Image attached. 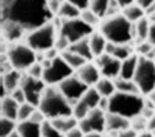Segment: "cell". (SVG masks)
Listing matches in <instances>:
<instances>
[{
	"instance_id": "cell-1",
	"label": "cell",
	"mask_w": 155,
	"mask_h": 137,
	"mask_svg": "<svg viewBox=\"0 0 155 137\" xmlns=\"http://www.w3.org/2000/svg\"><path fill=\"white\" fill-rule=\"evenodd\" d=\"M0 13L2 21L16 22L28 33L55 17L48 0H0Z\"/></svg>"
},
{
	"instance_id": "cell-2",
	"label": "cell",
	"mask_w": 155,
	"mask_h": 137,
	"mask_svg": "<svg viewBox=\"0 0 155 137\" xmlns=\"http://www.w3.org/2000/svg\"><path fill=\"white\" fill-rule=\"evenodd\" d=\"M100 33L105 37L107 41L113 42L116 45L130 44L133 38V24L124 16L117 13L108 16L100 24Z\"/></svg>"
},
{
	"instance_id": "cell-3",
	"label": "cell",
	"mask_w": 155,
	"mask_h": 137,
	"mask_svg": "<svg viewBox=\"0 0 155 137\" xmlns=\"http://www.w3.org/2000/svg\"><path fill=\"white\" fill-rule=\"evenodd\" d=\"M38 108L44 112L48 120L72 116V105L59 91L58 86H48L42 95Z\"/></svg>"
},
{
	"instance_id": "cell-4",
	"label": "cell",
	"mask_w": 155,
	"mask_h": 137,
	"mask_svg": "<svg viewBox=\"0 0 155 137\" xmlns=\"http://www.w3.org/2000/svg\"><path fill=\"white\" fill-rule=\"evenodd\" d=\"M145 99L142 94H127L116 91L109 98V111L117 115H121L126 119H133L134 116L141 115Z\"/></svg>"
},
{
	"instance_id": "cell-5",
	"label": "cell",
	"mask_w": 155,
	"mask_h": 137,
	"mask_svg": "<svg viewBox=\"0 0 155 137\" xmlns=\"http://www.w3.org/2000/svg\"><path fill=\"white\" fill-rule=\"evenodd\" d=\"M58 37V29L53 21L40 26L26 34V42L34 52H46L54 48Z\"/></svg>"
},
{
	"instance_id": "cell-6",
	"label": "cell",
	"mask_w": 155,
	"mask_h": 137,
	"mask_svg": "<svg viewBox=\"0 0 155 137\" xmlns=\"http://www.w3.org/2000/svg\"><path fill=\"white\" fill-rule=\"evenodd\" d=\"M7 60L12 65V67L18 71H28V69L37 62L36 52L28 44H9L7 49Z\"/></svg>"
},
{
	"instance_id": "cell-7",
	"label": "cell",
	"mask_w": 155,
	"mask_h": 137,
	"mask_svg": "<svg viewBox=\"0 0 155 137\" xmlns=\"http://www.w3.org/2000/svg\"><path fill=\"white\" fill-rule=\"evenodd\" d=\"M133 80L142 95H149L155 90V62L147 57H139Z\"/></svg>"
},
{
	"instance_id": "cell-8",
	"label": "cell",
	"mask_w": 155,
	"mask_h": 137,
	"mask_svg": "<svg viewBox=\"0 0 155 137\" xmlns=\"http://www.w3.org/2000/svg\"><path fill=\"white\" fill-rule=\"evenodd\" d=\"M94 33V26L88 25L80 17L72 19V20H62V25L58 30V34L64 36L71 44L91 37Z\"/></svg>"
},
{
	"instance_id": "cell-9",
	"label": "cell",
	"mask_w": 155,
	"mask_h": 137,
	"mask_svg": "<svg viewBox=\"0 0 155 137\" xmlns=\"http://www.w3.org/2000/svg\"><path fill=\"white\" fill-rule=\"evenodd\" d=\"M74 70L67 62L63 60L62 56H58L51 61V63L44 70V77L42 79L48 86H58L61 82L67 79L68 77L74 75Z\"/></svg>"
},
{
	"instance_id": "cell-10",
	"label": "cell",
	"mask_w": 155,
	"mask_h": 137,
	"mask_svg": "<svg viewBox=\"0 0 155 137\" xmlns=\"http://www.w3.org/2000/svg\"><path fill=\"white\" fill-rule=\"evenodd\" d=\"M20 87L24 90L26 101L33 104L34 107H38L48 84L45 83L44 79H37V78H33L28 74H22Z\"/></svg>"
},
{
	"instance_id": "cell-11",
	"label": "cell",
	"mask_w": 155,
	"mask_h": 137,
	"mask_svg": "<svg viewBox=\"0 0 155 137\" xmlns=\"http://www.w3.org/2000/svg\"><path fill=\"white\" fill-rule=\"evenodd\" d=\"M58 88L63 94V96L66 99L70 101V104L74 107L78 101L82 99V96L86 94V91L90 87H88L86 83H83L75 74V75H71V77H68L67 79H64L63 82H61V83L58 84Z\"/></svg>"
},
{
	"instance_id": "cell-12",
	"label": "cell",
	"mask_w": 155,
	"mask_h": 137,
	"mask_svg": "<svg viewBox=\"0 0 155 137\" xmlns=\"http://www.w3.org/2000/svg\"><path fill=\"white\" fill-rule=\"evenodd\" d=\"M78 127L82 129L84 135L92 132H97V133L105 132V112L101 111L99 107L92 109L87 117H84V119L79 121Z\"/></svg>"
},
{
	"instance_id": "cell-13",
	"label": "cell",
	"mask_w": 155,
	"mask_h": 137,
	"mask_svg": "<svg viewBox=\"0 0 155 137\" xmlns=\"http://www.w3.org/2000/svg\"><path fill=\"white\" fill-rule=\"evenodd\" d=\"M96 66L100 70V74L104 78H109V79H116L120 77V71H121V61L113 56L104 53L101 56L96 57Z\"/></svg>"
},
{
	"instance_id": "cell-14",
	"label": "cell",
	"mask_w": 155,
	"mask_h": 137,
	"mask_svg": "<svg viewBox=\"0 0 155 137\" xmlns=\"http://www.w3.org/2000/svg\"><path fill=\"white\" fill-rule=\"evenodd\" d=\"M28 32L21 25L13 21H2V36L3 40L9 44H16L22 37H26Z\"/></svg>"
},
{
	"instance_id": "cell-15",
	"label": "cell",
	"mask_w": 155,
	"mask_h": 137,
	"mask_svg": "<svg viewBox=\"0 0 155 137\" xmlns=\"http://www.w3.org/2000/svg\"><path fill=\"white\" fill-rule=\"evenodd\" d=\"M21 79H22L21 71L15 70V69L7 71L5 74H3L2 75V99L8 96V95H5V92L11 95L15 90L20 87Z\"/></svg>"
},
{
	"instance_id": "cell-16",
	"label": "cell",
	"mask_w": 155,
	"mask_h": 137,
	"mask_svg": "<svg viewBox=\"0 0 155 137\" xmlns=\"http://www.w3.org/2000/svg\"><path fill=\"white\" fill-rule=\"evenodd\" d=\"M76 75L83 83H86L88 87H95V84L97 83L101 78L99 67L95 63L87 62L84 66H82L79 70H76Z\"/></svg>"
},
{
	"instance_id": "cell-17",
	"label": "cell",
	"mask_w": 155,
	"mask_h": 137,
	"mask_svg": "<svg viewBox=\"0 0 155 137\" xmlns=\"http://www.w3.org/2000/svg\"><path fill=\"white\" fill-rule=\"evenodd\" d=\"M130 128V120L113 112L105 113V131L107 132H121Z\"/></svg>"
},
{
	"instance_id": "cell-18",
	"label": "cell",
	"mask_w": 155,
	"mask_h": 137,
	"mask_svg": "<svg viewBox=\"0 0 155 137\" xmlns=\"http://www.w3.org/2000/svg\"><path fill=\"white\" fill-rule=\"evenodd\" d=\"M18 109H20V104L11 95L2 99V103H0V113H2V117H7V119H12V120L17 121Z\"/></svg>"
},
{
	"instance_id": "cell-19",
	"label": "cell",
	"mask_w": 155,
	"mask_h": 137,
	"mask_svg": "<svg viewBox=\"0 0 155 137\" xmlns=\"http://www.w3.org/2000/svg\"><path fill=\"white\" fill-rule=\"evenodd\" d=\"M41 125L32 120L17 121V132L20 133V137H42Z\"/></svg>"
},
{
	"instance_id": "cell-20",
	"label": "cell",
	"mask_w": 155,
	"mask_h": 137,
	"mask_svg": "<svg viewBox=\"0 0 155 137\" xmlns=\"http://www.w3.org/2000/svg\"><path fill=\"white\" fill-rule=\"evenodd\" d=\"M138 61H139L138 54H133V56H130L129 58H126L125 61H122L120 78H124V79H133L135 70H137V66H138Z\"/></svg>"
},
{
	"instance_id": "cell-21",
	"label": "cell",
	"mask_w": 155,
	"mask_h": 137,
	"mask_svg": "<svg viewBox=\"0 0 155 137\" xmlns=\"http://www.w3.org/2000/svg\"><path fill=\"white\" fill-rule=\"evenodd\" d=\"M107 40L100 32H95L90 37V48L91 52L94 54V57H99L101 54L105 53V46H107Z\"/></svg>"
},
{
	"instance_id": "cell-22",
	"label": "cell",
	"mask_w": 155,
	"mask_h": 137,
	"mask_svg": "<svg viewBox=\"0 0 155 137\" xmlns=\"http://www.w3.org/2000/svg\"><path fill=\"white\" fill-rule=\"evenodd\" d=\"M51 124L55 127L61 133L66 135L67 132H70L71 129L76 128L79 125V120L75 119L74 116H66V117H59V119H54L50 120Z\"/></svg>"
},
{
	"instance_id": "cell-23",
	"label": "cell",
	"mask_w": 155,
	"mask_h": 137,
	"mask_svg": "<svg viewBox=\"0 0 155 137\" xmlns=\"http://www.w3.org/2000/svg\"><path fill=\"white\" fill-rule=\"evenodd\" d=\"M68 50L79 54L80 57H83L84 60H87V61H91V60L95 58L94 54H92V52H91V48H90V37L78 41V42H75V44H71Z\"/></svg>"
},
{
	"instance_id": "cell-24",
	"label": "cell",
	"mask_w": 155,
	"mask_h": 137,
	"mask_svg": "<svg viewBox=\"0 0 155 137\" xmlns=\"http://www.w3.org/2000/svg\"><path fill=\"white\" fill-rule=\"evenodd\" d=\"M95 88L97 90V92L103 98H110L116 92V86H114L113 79L104 78V77L100 78V80L95 84Z\"/></svg>"
},
{
	"instance_id": "cell-25",
	"label": "cell",
	"mask_w": 155,
	"mask_h": 137,
	"mask_svg": "<svg viewBox=\"0 0 155 137\" xmlns=\"http://www.w3.org/2000/svg\"><path fill=\"white\" fill-rule=\"evenodd\" d=\"M113 82L116 86V91L127 92V94H141L138 86L135 84V82L133 79H124V78L118 77L116 79H113Z\"/></svg>"
},
{
	"instance_id": "cell-26",
	"label": "cell",
	"mask_w": 155,
	"mask_h": 137,
	"mask_svg": "<svg viewBox=\"0 0 155 137\" xmlns=\"http://www.w3.org/2000/svg\"><path fill=\"white\" fill-rule=\"evenodd\" d=\"M122 15L131 22V24H135L137 21H139L141 19H143L146 16V12H145V9L141 8L138 4H131V5H127L126 8L122 9Z\"/></svg>"
},
{
	"instance_id": "cell-27",
	"label": "cell",
	"mask_w": 155,
	"mask_h": 137,
	"mask_svg": "<svg viewBox=\"0 0 155 137\" xmlns=\"http://www.w3.org/2000/svg\"><path fill=\"white\" fill-rule=\"evenodd\" d=\"M80 13H82V11L79 8H76L75 5L70 4L68 2H64L59 8V11H58L57 16L59 19H62V20H72V19L80 17Z\"/></svg>"
},
{
	"instance_id": "cell-28",
	"label": "cell",
	"mask_w": 155,
	"mask_h": 137,
	"mask_svg": "<svg viewBox=\"0 0 155 137\" xmlns=\"http://www.w3.org/2000/svg\"><path fill=\"white\" fill-rule=\"evenodd\" d=\"M150 26H151V21L146 16L135 22V32H137L135 41H138V44L143 41H147V37H149V33H150Z\"/></svg>"
},
{
	"instance_id": "cell-29",
	"label": "cell",
	"mask_w": 155,
	"mask_h": 137,
	"mask_svg": "<svg viewBox=\"0 0 155 137\" xmlns=\"http://www.w3.org/2000/svg\"><path fill=\"white\" fill-rule=\"evenodd\" d=\"M101 98L103 96L97 92V90H96L95 87H90L86 91V94L82 96L80 101H83V103L92 111V109L99 107V103H100V100H101Z\"/></svg>"
},
{
	"instance_id": "cell-30",
	"label": "cell",
	"mask_w": 155,
	"mask_h": 137,
	"mask_svg": "<svg viewBox=\"0 0 155 137\" xmlns=\"http://www.w3.org/2000/svg\"><path fill=\"white\" fill-rule=\"evenodd\" d=\"M61 56L63 57V60L67 62V63L71 66L75 71H76V70H79L82 66H84L88 62L87 60H84L83 57H80L79 54L74 53V52H71V50H66V52L61 53Z\"/></svg>"
},
{
	"instance_id": "cell-31",
	"label": "cell",
	"mask_w": 155,
	"mask_h": 137,
	"mask_svg": "<svg viewBox=\"0 0 155 137\" xmlns=\"http://www.w3.org/2000/svg\"><path fill=\"white\" fill-rule=\"evenodd\" d=\"M112 0H91L90 8L99 17H107L108 9L110 7Z\"/></svg>"
},
{
	"instance_id": "cell-32",
	"label": "cell",
	"mask_w": 155,
	"mask_h": 137,
	"mask_svg": "<svg viewBox=\"0 0 155 137\" xmlns=\"http://www.w3.org/2000/svg\"><path fill=\"white\" fill-rule=\"evenodd\" d=\"M133 54H134V50L129 44H121V45H116L114 52L112 56L122 62V61H125L126 58H129L130 56H133Z\"/></svg>"
},
{
	"instance_id": "cell-33",
	"label": "cell",
	"mask_w": 155,
	"mask_h": 137,
	"mask_svg": "<svg viewBox=\"0 0 155 137\" xmlns=\"http://www.w3.org/2000/svg\"><path fill=\"white\" fill-rule=\"evenodd\" d=\"M16 129H17L16 120L2 117V120H0V137H8Z\"/></svg>"
},
{
	"instance_id": "cell-34",
	"label": "cell",
	"mask_w": 155,
	"mask_h": 137,
	"mask_svg": "<svg viewBox=\"0 0 155 137\" xmlns=\"http://www.w3.org/2000/svg\"><path fill=\"white\" fill-rule=\"evenodd\" d=\"M80 19H82L84 22H87L88 25L94 26V28L101 24V17H99L91 8L82 11V13H80Z\"/></svg>"
},
{
	"instance_id": "cell-35",
	"label": "cell",
	"mask_w": 155,
	"mask_h": 137,
	"mask_svg": "<svg viewBox=\"0 0 155 137\" xmlns=\"http://www.w3.org/2000/svg\"><path fill=\"white\" fill-rule=\"evenodd\" d=\"M130 128H133L135 132L141 133L149 129V120L143 115H137L133 119H130Z\"/></svg>"
},
{
	"instance_id": "cell-36",
	"label": "cell",
	"mask_w": 155,
	"mask_h": 137,
	"mask_svg": "<svg viewBox=\"0 0 155 137\" xmlns=\"http://www.w3.org/2000/svg\"><path fill=\"white\" fill-rule=\"evenodd\" d=\"M42 137H64L63 133H61L58 129L51 124L50 120H46L42 123Z\"/></svg>"
},
{
	"instance_id": "cell-37",
	"label": "cell",
	"mask_w": 155,
	"mask_h": 137,
	"mask_svg": "<svg viewBox=\"0 0 155 137\" xmlns=\"http://www.w3.org/2000/svg\"><path fill=\"white\" fill-rule=\"evenodd\" d=\"M37 107H34L33 104L30 103H24V104H20V109H18V116H17V121H25V120H29L32 113L34 112V109Z\"/></svg>"
},
{
	"instance_id": "cell-38",
	"label": "cell",
	"mask_w": 155,
	"mask_h": 137,
	"mask_svg": "<svg viewBox=\"0 0 155 137\" xmlns=\"http://www.w3.org/2000/svg\"><path fill=\"white\" fill-rule=\"evenodd\" d=\"M90 112H91V109L80 100L78 101V103L74 105V108H72V116L75 117V119H78L79 121L82 119H84V117H87Z\"/></svg>"
},
{
	"instance_id": "cell-39",
	"label": "cell",
	"mask_w": 155,
	"mask_h": 137,
	"mask_svg": "<svg viewBox=\"0 0 155 137\" xmlns=\"http://www.w3.org/2000/svg\"><path fill=\"white\" fill-rule=\"evenodd\" d=\"M154 46L150 44L149 41H143V42H139L138 46H137V53L139 57H150L151 53L154 52Z\"/></svg>"
},
{
	"instance_id": "cell-40",
	"label": "cell",
	"mask_w": 155,
	"mask_h": 137,
	"mask_svg": "<svg viewBox=\"0 0 155 137\" xmlns=\"http://www.w3.org/2000/svg\"><path fill=\"white\" fill-rule=\"evenodd\" d=\"M44 70H45V67L42 66V63L36 62V63H33L28 69V73L26 74L30 77H33V78H37V79H42V77H44Z\"/></svg>"
},
{
	"instance_id": "cell-41",
	"label": "cell",
	"mask_w": 155,
	"mask_h": 137,
	"mask_svg": "<svg viewBox=\"0 0 155 137\" xmlns=\"http://www.w3.org/2000/svg\"><path fill=\"white\" fill-rule=\"evenodd\" d=\"M70 46H71V42H70L64 36H62V34H58L54 48H57L61 53H63V52H66V50H68Z\"/></svg>"
},
{
	"instance_id": "cell-42",
	"label": "cell",
	"mask_w": 155,
	"mask_h": 137,
	"mask_svg": "<svg viewBox=\"0 0 155 137\" xmlns=\"http://www.w3.org/2000/svg\"><path fill=\"white\" fill-rule=\"evenodd\" d=\"M11 96H12L13 99L16 100L18 104H24V103H26L25 92H24V90H22L21 87H18V88L15 90V91H13L12 94H11Z\"/></svg>"
},
{
	"instance_id": "cell-43",
	"label": "cell",
	"mask_w": 155,
	"mask_h": 137,
	"mask_svg": "<svg viewBox=\"0 0 155 137\" xmlns=\"http://www.w3.org/2000/svg\"><path fill=\"white\" fill-rule=\"evenodd\" d=\"M29 120H32V121H34V123H38V124H42L44 121H46L48 119H46V116L44 115V112L41 111L40 108H36L34 109V112L32 113V116H30V119Z\"/></svg>"
},
{
	"instance_id": "cell-44",
	"label": "cell",
	"mask_w": 155,
	"mask_h": 137,
	"mask_svg": "<svg viewBox=\"0 0 155 137\" xmlns=\"http://www.w3.org/2000/svg\"><path fill=\"white\" fill-rule=\"evenodd\" d=\"M66 2H68L70 4L75 5L76 8H79L80 11L88 9V8H90V4H91L90 0H66Z\"/></svg>"
},
{
	"instance_id": "cell-45",
	"label": "cell",
	"mask_w": 155,
	"mask_h": 137,
	"mask_svg": "<svg viewBox=\"0 0 155 137\" xmlns=\"http://www.w3.org/2000/svg\"><path fill=\"white\" fill-rule=\"evenodd\" d=\"M66 2V0H48V4H49V8L50 11L54 13V16H57L58 11L62 7V4Z\"/></svg>"
},
{
	"instance_id": "cell-46",
	"label": "cell",
	"mask_w": 155,
	"mask_h": 137,
	"mask_svg": "<svg viewBox=\"0 0 155 137\" xmlns=\"http://www.w3.org/2000/svg\"><path fill=\"white\" fill-rule=\"evenodd\" d=\"M117 137H138V132H135L133 128H127L125 131L118 132Z\"/></svg>"
},
{
	"instance_id": "cell-47",
	"label": "cell",
	"mask_w": 155,
	"mask_h": 137,
	"mask_svg": "<svg viewBox=\"0 0 155 137\" xmlns=\"http://www.w3.org/2000/svg\"><path fill=\"white\" fill-rule=\"evenodd\" d=\"M155 3V0H135V4H138L141 8L145 9V12H146V9H149L151 5H153Z\"/></svg>"
},
{
	"instance_id": "cell-48",
	"label": "cell",
	"mask_w": 155,
	"mask_h": 137,
	"mask_svg": "<svg viewBox=\"0 0 155 137\" xmlns=\"http://www.w3.org/2000/svg\"><path fill=\"white\" fill-rule=\"evenodd\" d=\"M83 136H84V133L82 132V129H80L79 127L71 129V131L64 135V137H83Z\"/></svg>"
},
{
	"instance_id": "cell-49",
	"label": "cell",
	"mask_w": 155,
	"mask_h": 137,
	"mask_svg": "<svg viewBox=\"0 0 155 137\" xmlns=\"http://www.w3.org/2000/svg\"><path fill=\"white\" fill-rule=\"evenodd\" d=\"M99 108L105 113L109 111V98H101V100L99 103Z\"/></svg>"
},
{
	"instance_id": "cell-50",
	"label": "cell",
	"mask_w": 155,
	"mask_h": 137,
	"mask_svg": "<svg viewBox=\"0 0 155 137\" xmlns=\"http://www.w3.org/2000/svg\"><path fill=\"white\" fill-rule=\"evenodd\" d=\"M147 41L155 48V22H151L150 33H149V37H147Z\"/></svg>"
},
{
	"instance_id": "cell-51",
	"label": "cell",
	"mask_w": 155,
	"mask_h": 137,
	"mask_svg": "<svg viewBox=\"0 0 155 137\" xmlns=\"http://www.w3.org/2000/svg\"><path fill=\"white\" fill-rule=\"evenodd\" d=\"M116 3L120 5V8H126L127 5H131V4H134V2L135 0H114Z\"/></svg>"
},
{
	"instance_id": "cell-52",
	"label": "cell",
	"mask_w": 155,
	"mask_h": 137,
	"mask_svg": "<svg viewBox=\"0 0 155 137\" xmlns=\"http://www.w3.org/2000/svg\"><path fill=\"white\" fill-rule=\"evenodd\" d=\"M114 48H116V44H113V42H107V46H105V53L109 54V56H112L114 52Z\"/></svg>"
},
{
	"instance_id": "cell-53",
	"label": "cell",
	"mask_w": 155,
	"mask_h": 137,
	"mask_svg": "<svg viewBox=\"0 0 155 137\" xmlns=\"http://www.w3.org/2000/svg\"><path fill=\"white\" fill-rule=\"evenodd\" d=\"M154 129H155V113H154V116L149 120V131H154Z\"/></svg>"
},
{
	"instance_id": "cell-54",
	"label": "cell",
	"mask_w": 155,
	"mask_h": 137,
	"mask_svg": "<svg viewBox=\"0 0 155 137\" xmlns=\"http://www.w3.org/2000/svg\"><path fill=\"white\" fill-rule=\"evenodd\" d=\"M138 137H154V135L151 131H145V132L138 133Z\"/></svg>"
},
{
	"instance_id": "cell-55",
	"label": "cell",
	"mask_w": 155,
	"mask_h": 137,
	"mask_svg": "<svg viewBox=\"0 0 155 137\" xmlns=\"http://www.w3.org/2000/svg\"><path fill=\"white\" fill-rule=\"evenodd\" d=\"M147 96V99H149L150 101H151V103H153L154 105H155V90H153V91H151L150 94H149V95H146Z\"/></svg>"
},
{
	"instance_id": "cell-56",
	"label": "cell",
	"mask_w": 155,
	"mask_h": 137,
	"mask_svg": "<svg viewBox=\"0 0 155 137\" xmlns=\"http://www.w3.org/2000/svg\"><path fill=\"white\" fill-rule=\"evenodd\" d=\"M83 137H104L103 133H97V132H92V133H87Z\"/></svg>"
},
{
	"instance_id": "cell-57",
	"label": "cell",
	"mask_w": 155,
	"mask_h": 137,
	"mask_svg": "<svg viewBox=\"0 0 155 137\" xmlns=\"http://www.w3.org/2000/svg\"><path fill=\"white\" fill-rule=\"evenodd\" d=\"M8 137H20V133H18V132H17V129H16V131H15L13 133H11Z\"/></svg>"
},
{
	"instance_id": "cell-58",
	"label": "cell",
	"mask_w": 155,
	"mask_h": 137,
	"mask_svg": "<svg viewBox=\"0 0 155 137\" xmlns=\"http://www.w3.org/2000/svg\"><path fill=\"white\" fill-rule=\"evenodd\" d=\"M149 19H150V21H151V22H155V12L151 15V16H149Z\"/></svg>"
},
{
	"instance_id": "cell-59",
	"label": "cell",
	"mask_w": 155,
	"mask_h": 137,
	"mask_svg": "<svg viewBox=\"0 0 155 137\" xmlns=\"http://www.w3.org/2000/svg\"><path fill=\"white\" fill-rule=\"evenodd\" d=\"M108 137H110V136H108Z\"/></svg>"
},
{
	"instance_id": "cell-60",
	"label": "cell",
	"mask_w": 155,
	"mask_h": 137,
	"mask_svg": "<svg viewBox=\"0 0 155 137\" xmlns=\"http://www.w3.org/2000/svg\"><path fill=\"white\" fill-rule=\"evenodd\" d=\"M90 2H91V0H90Z\"/></svg>"
}]
</instances>
